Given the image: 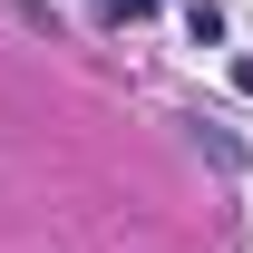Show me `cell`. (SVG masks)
<instances>
[{
	"label": "cell",
	"instance_id": "obj_1",
	"mask_svg": "<svg viewBox=\"0 0 253 253\" xmlns=\"http://www.w3.org/2000/svg\"><path fill=\"white\" fill-rule=\"evenodd\" d=\"M195 146H205L214 166H244V146H234V126H214V117H195Z\"/></svg>",
	"mask_w": 253,
	"mask_h": 253
},
{
	"label": "cell",
	"instance_id": "obj_2",
	"mask_svg": "<svg viewBox=\"0 0 253 253\" xmlns=\"http://www.w3.org/2000/svg\"><path fill=\"white\" fill-rule=\"evenodd\" d=\"M185 39H195V49H214V39H224V10H214V0H185Z\"/></svg>",
	"mask_w": 253,
	"mask_h": 253
},
{
	"label": "cell",
	"instance_id": "obj_3",
	"mask_svg": "<svg viewBox=\"0 0 253 253\" xmlns=\"http://www.w3.org/2000/svg\"><path fill=\"white\" fill-rule=\"evenodd\" d=\"M146 10H166V0H97V20H146Z\"/></svg>",
	"mask_w": 253,
	"mask_h": 253
},
{
	"label": "cell",
	"instance_id": "obj_4",
	"mask_svg": "<svg viewBox=\"0 0 253 253\" xmlns=\"http://www.w3.org/2000/svg\"><path fill=\"white\" fill-rule=\"evenodd\" d=\"M234 88H244V97H253V59H234Z\"/></svg>",
	"mask_w": 253,
	"mask_h": 253
}]
</instances>
